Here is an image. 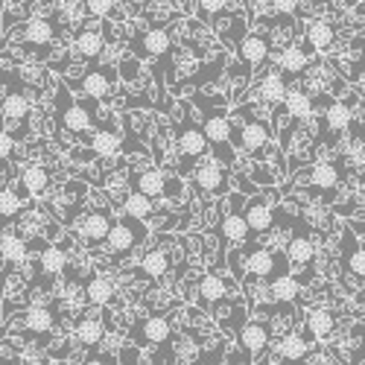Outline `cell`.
<instances>
[{"instance_id": "obj_1", "label": "cell", "mask_w": 365, "mask_h": 365, "mask_svg": "<svg viewBox=\"0 0 365 365\" xmlns=\"http://www.w3.org/2000/svg\"><path fill=\"white\" fill-rule=\"evenodd\" d=\"M193 103H196V108L202 111V123H199V126H202V132H205L210 158L220 161V164L228 167V170H234V167H237V152H234V146H231V120H228L225 100L193 94Z\"/></svg>"}, {"instance_id": "obj_2", "label": "cell", "mask_w": 365, "mask_h": 365, "mask_svg": "<svg viewBox=\"0 0 365 365\" xmlns=\"http://www.w3.org/2000/svg\"><path fill=\"white\" fill-rule=\"evenodd\" d=\"M178 108H181V120H178V129H175V152H178V178H185L210 155V152H207V140H205L202 126L193 120V108L185 100L178 103Z\"/></svg>"}, {"instance_id": "obj_3", "label": "cell", "mask_w": 365, "mask_h": 365, "mask_svg": "<svg viewBox=\"0 0 365 365\" xmlns=\"http://www.w3.org/2000/svg\"><path fill=\"white\" fill-rule=\"evenodd\" d=\"M240 260H242V284H252V281H269L281 275V272H289V263L284 260L281 252L275 249H266V246H257L255 240L242 242L240 246Z\"/></svg>"}, {"instance_id": "obj_4", "label": "cell", "mask_w": 365, "mask_h": 365, "mask_svg": "<svg viewBox=\"0 0 365 365\" xmlns=\"http://www.w3.org/2000/svg\"><path fill=\"white\" fill-rule=\"evenodd\" d=\"M29 114H33V103H29V91L26 85L15 76V82L6 88L4 100H0V117H4V129L15 143H21L29 132Z\"/></svg>"}, {"instance_id": "obj_5", "label": "cell", "mask_w": 365, "mask_h": 365, "mask_svg": "<svg viewBox=\"0 0 365 365\" xmlns=\"http://www.w3.org/2000/svg\"><path fill=\"white\" fill-rule=\"evenodd\" d=\"M146 237H149V228L140 220H132L126 214H120V217H114V222H111V228H108L103 242H106V252L111 257H129Z\"/></svg>"}, {"instance_id": "obj_6", "label": "cell", "mask_w": 365, "mask_h": 365, "mask_svg": "<svg viewBox=\"0 0 365 365\" xmlns=\"http://www.w3.org/2000/svg\"><path fill=\"white\" fill-rule=\"evenodd\" d=\"M56 85H58V82H56ZM56 103H58V106H56V126L62 129V132L82 138L85 132H91V129L97 126V120H94V114H91L88 103L73 100L62 85H58V100H56Z\"/></svg>"}, {"instance_id": "obj_7", "label": "cell", "mask_w": 365, "mask_h": 365, "mask_svg": "<svg viewBox=\"0 0 365 365\" xmlns=\"http://www.w3.org/2000/svg\"><path fill=\"white\" fill-rule=\"evenodd\" d=\"M278 193H255L252 199L242 202V220H246L249 228V240H257L263 234H269L275 228V217H278Z\"/></svg>"}, {"instance_id": "obj_8", "label": "cell", "mask_w": 365, "mask_h": 365, "mask_svg": "<svg viewBox=\"0 0 365 365\" xmlns=\"http://www.w3.org/2000/svg\"><path fill=\"white\" fill-rule=\"evenodd\" d=\"M298 185L307 187V190H316V193H333L339 190L342 178L345 175V158L339 161H319V164H310L307 170H301L298 175Z\"/></svg>"}, {"instance_id": "obj_9", "label": "cell", "mask_w": 365, "mask_h": 365, "mask_svg": "<svg viewBox=\"0 0 365 365\" xmlns=\"http://www.w3.org/2000/svg\"><path fill=\"white\" fill-rule=\"evenodd\" d=\"M190 187L202 196H228L231 193V170L222 167L214 158H205L193 173H190Z\"/></svg>"}, {"instance_id": "obj_10", "label": "cell", "mask_w": 365, "mask_h": 365, "mask_svg": "<svg viewBox=\"0 0 365 365\" xmlns=\"http://www.w3.org/2000/svg\"><path fill=\"white\" fill-rule=\"evenodd\" d=\"M173 322H170V316H164V313H146V316H140L138 322H135V327H132V342H135V348H161L170 336H173Z\"/></svg>"}, {"instance_id": "obj_11", "label": "cell", "mask_w": 365, "mask_h": 365, "mask_svg": "<svg viewBox=\"0 0 365 365\" xmlns=\"http://www.w3.org/2000/svg\"><path fill=\"white\" fill-rule=\"evenodd\" d=\"M58 33H62L58 18H26V21L15 24L12 29H6L9 41H24V44H36V47H50Z\"/></svg>"}, {"instance_id": "obj_12", "label": "cell", "mask_w": 365, "mask_h": 365, "mask_svg": "<svg viewBox=\"0 0 365 365\" xmlns=\"http://www.w3.org/2000/svg\"><path fill=\"white\" fill-rule=\"evenodd\" d=\"M234 342H237V351L246 356V359H252V362H257V359L272 348L269 327H266V322H260V319L242 322V327L234 333Z\"/></svg>"}, {"instance_id": "obj_13", "label": "cell", "mask_w": 365, "mask_h": 365, "mask_svg": "<svg viewBox=\"0 0 365 365\" xmlns=\"http://www.w3.org/2000/svg\"><path fill=\"white\" fill-rule=\"evenodd\" d=\"M62 322V316H58L56 307H50V304H36V307H24L21 313H15L9 319L12 327L24 330V333H36V336H47V333Z\"/></svg>"}, {"instance_id": "obj_14", "label": "cell", "mask_w": 365, "mask_h": 365, "mask_svg": "<svg viewBox=\"0 0 365 365\" xmlns=\"http://www.w3.org/2000/svg\"><path fill=\"white\" fill-rule=\"evenodd\" d=\"M242 202H246V196L228 193L231 207L220 220V242L222 246H242V242H249V228H246V220H242Z\"/></svg>"}, {"instance_id": "obj_15", "label": "cell", "mask_w": 365, "mask_h": 365, "mask_svg": "<svg viewBox=\"0 0 365 365\" xmlns=\"http://www.w3.org/2000/svg\"><path fill=\"white\" fill-rule=\"evenodd\" d=\"M114 85H117V71L111 65H94L91 71H85L82 79L71 88L82 91V94L91 97V100H108L114 94Z\"/></svg>"}, {"instance_id": "obj_16", "label": "cell", "mask_w": 365, "mask_h": 365, "mask_svg": "<svg viewBox=\"0 0 365 365\" xmlns=\"http://www.w3.org/2000/svg\"><path fill=\"white\" fill-rule=\"evenodd\" d=\"M313 342H316V339H313L310 333L304 330V324H301V330L287 333V336L278 339L269 351L275 354L284 365H301V362H307V356L313 354Z\"/></svg>"}, {"instance_id": "obj_17", "label": "cell", "mask_w": 365, "mask_h": 365, "mask_svg": "<svg viewBox=\"0 0 365 365\" xmlns=\"http://www.w3.org/2000/svg\"><path fill=\"white\" fill-rule=\"evenodd\" d=\"M272 56V38L269 33H246L237 44V58L246 65L249 73H255L266 58Z\"/></svg>"}, {"instance_id": "obj_18", "label": "cell", "mask_w": 365, "mask_h": 365, "mask_svg": "<svg viewBox=\"0 0 365 365\" xmlns=\"http://www.w3.org/2000/svg\"><path fill=\"white\" fill-rule=\"evenodd\" d=\"M339 257H342V272L362 287V281H365V249H362V240H356V234L351 228L342 231Z\"/></svg>"}, {"instance_id": "obj_19", "label": "cell", "mask_w": 365, "mask_h": 365, "mask_svg": "<svg viewBox=\"0 0 365 365\" xmlns=\"http://www.w3.org/2000/svg\"><path fill=\"white\" fill-rule=\"evenodd\" d=\"M284 260L287 263H292V266H298V269H304V266H310L313 260H316V255H319V246H316V240L310 237V231L304 228V225H295V234L284 242Z\"/></svg>"}, {"instance_id": "obj_20", "label": "cell", "mask_w": 365, "mask_h": 365, "mask_svg": "<svg viewBox=\"0 0 365 365\" xmlns=\"http://www.w3.org/2000/svg\"><path fill=\"white\" fill-rule=\"evenodd\" d=\"M68 249L62 242H53V240H41V249H38V272L41 278H47L50 284H56V278H62L68 272Z\"/></svg>"}, {"instance_id": "obj_21", "label": "cell", "mask_w": 365, "mask_h": 365, "mask_svg": "<svg viewBox=\"0 0 365 365\" xmlns=\"http://www.w3.org/2000/svg\"><path fill=\"white\" fill-rule=\"evenodd\" d=\"M313 65V47L304 41V44H287L278 56H275V68L287 76V79H295V76H301L304 71H307Z\"/></svg>"}, {"instance_id": "obj_22", "label": "cell", "mask_w": 365, "mask_h": 365, "mask_svg": "<svg viewBox=\"0 0 365 365\" xmlns=\"http://www.w3.org/2000/svg\"><path fill=\"white\" fill-rule=\"evenodd\" d=\"M132 47L138 50V56L161 58L173 50V33L167 26H149V29H143V33H138L132 38Z\"/></svg>"}, {"instance_id": "obj_23", "label": "cell", "mask_w": 365, "mask_h": 365, "mask_svg": "<svg viewBox=\"0 0 365 365\" xmlns=\"http://www.w3.org/2000/svg\"><path fill=\"white\" fill-rule=\"evenodd\" d=\"M196 292H199L196 298H199L202 307H214L217 301L234 295V281H228L225 275H217V272H205L196 284Z\"/></svg>"}, {"instance_id": "obj_24", "label": "cell", "mask_w": 365, "mask_h": 365, "mask_svg": "<svg viewBox=\"0 0 365 365\" xmlns=\"http://www.w3.org/2000/svg\"><path fill=\"white\" fill-rule=\"evenodd\" d=\"M266 292L275 304H295L298 295L304 292V278L295 272H281V275L266 281Z\"/></svg>"}, {"instance_id": "obj_25", "label": "cell", "mask_w": 365, "mask_h": 365, "mask_svg": "<svg viewBox=\"0 0 365 365\" xmlns=\"http://www.w3.org/2000/svg\"><path fill=\"white\" fill-rule=\"evenodd\" d=\"M132 181V190L143 193L146 199H161L167 190V173L158 167H146V170H132L129 173Z\"/></svg>"}, {"instance_id": "obj_26", "label": "cell", "mask_w": 365, "mask_h": 365, "mask_svg": "<svg viewBox=\"0 0 365 365\" xmlns=\"http://www.w3.org/2000/svg\"><path fill=\"white\" fill-rule=\"evenodd\" d=\"M106 336H108V327H106V322L97 319V316H82V319L73 322V339H76V345H82V348L97 351V348L106 342Z\"/></svg>"}, {"instance_id": "obj_27", "label": "cell", "mask_w": 365, "mask_h": 365, "mask_svg": "<svg viewBox=\"0 0 365 365\" xmlns=\"http://www.w3.org/2000/svg\"><path fill=\"white\" fill-rule=\"evenodd\" d=\"M304 330L310 333L313 339H330L333 333H336V313H333L330 307H310V310H304Z\"/></svg>"}, {"instance_id": "obj_28", "label": "cell", "mask_w": 365, "mask_h": 365, "mask_svg": "<svg viewBox=\"0 0 365 365\" xmlns=\"http://www.w3.org/2000/svg\"><path fill=\"white\" fill-rule=\"evenodd\" d=\"M111 222H114L111 207H97V210H91V214L79 222V234H82V240L88 242V246H97V242L106 240Z\"/></svg>"}, {"instance_id": "obj_29", "label": "cell", "mask_w": 365, "mask_h": 365, "mask_svg": "<svg viewBox=\"0 0 365 365\" xmlns=\"http://www.w3.org/2000/svg\"><path fill=\"white\" fill-rule=\"evenodd\" d=\"M287 82H289V79H287L278 68H272L263 79H257V97H260V103H266V106H281L284 97H287V91H289Z\"/></svg>"}, {"instance_id": "obj_30", "label": "cell", "mask_w": 365, "mask_h": 365, "mask_svg": "<svg viewBox=\"0 0 365 365\" xmlns=\"http://www.w3.org/2000/svg\"><path fill=\"white\" fill-rule=\"evenodd\" d=\"M304 41L313 47V53H327L333 44H336V26L324 18L307 21V26H304Z\"/></svg>"}, {"instance_id": "obj_31", "label": "cell", "mask_w": 365, "mask_h": 365, "mask_svg": "<svg viewBox=\"0 0 365 365\" xmlns=\"http://www.w3.org/2000/svg\"><path fill=\"white\" fill-rule=\"evenodd\" d=\"M73 53L85 58V62H97L106 53V33H100V29H79L73 36Z\"/></svg>"}, {"instance_id": "obj_32", "label": "cell", "mask_w": 365, "mask_h": 365, "mask_svg": "<svg viewBox=\"0 0 365 365\" xmlns=\"http://www.w3.org/2000/svg\"><path fill=\"white\" fill-rule=\"evenodd\" d=\"M281 111L289 117V120H310L313 111H316V100L310 91H304V88H292L287 91V97L281 103Z\"/></svg>"}, {"instance_id": "obj_33", "label": "cell", "mask_w": 365, "mask_h": 365, "mask_svg": "<svg viewBox=\"0 0 365 365\" xmlns=\"http://www.w3.org/2000/svg\"><path fill=\"white\" fill-rule=\"evenodd\" d=\"M82 295H85V301L91 304V307H111L114 304V295H117V289H114V284H111V278H106V275H91L88 281H85V287H82Z\"/></svg>"}, {"instance_id": "obj_34", "label": "cell", "mask_w": 365, "mask_h": 365, "mask_svg": "<svg viewBox=\"0 0 365 365\" xmlns=\"http://www.w3.org/2000/svg\"><path fill=\"white\" fill-rule=\"evenodd\" d=\"M88 135V149L94 152L97 158H114L120 149H123V138H120L114 129H94L85 132Z\"/></svg>"}, {"instance_id": "obj_35", "label": "cell", "mask_w": 365, "mask_h": 365, "mask_svg": "<svg viewBox=\"0 0 365 365\" xmlns=\"http://www.w3.org/2000/svg\"><path fill=\"white\" fill-rule=\"evenodd\" d=\"M26 257H29V242L21 234L4 228V237H0V260L9 266H24Z\"/></svg>"}, {"instance_id": "obj_36", "label": "cell", "mask_w": 365, "mask_h": 365, "mask_svg": "<svg viewBox=\"0 0 365 365\" xmlns=\"http://www.w3.org/2000/svg\"><path fill=\"white\" fill-rule=\"evenodd\" d=\"M18 185L26 196H41L50 187V170L41 167V164H26L18 173Z\"/></svg>"}, {"instance_id": "obj_37", "label": "cell", "mask_w": 365, "mask_h": 365, "mask_svg": "<svg viewBox=\"0 0 365 365\" xmlns=\"http://www.w3.org/2000/svg\"><path fill=\"white\" fill-rule=\"evenodd\" d=\"M351 126V106L339 103V100H333L327 108H324V117H322V132L327 135H345Z\"/></svg>"}, {"instance_id": "obj_38", "label": "cell", "mask_w": 365, "mask_h": 365, "mask_svg": "<svg viewBox=\"0 0 365 365\" xmlns=\"http://www.w3.org/2000/svg\"><path fill=\"white\" fill-rule=\"evenodd\" d=\"M173 269V255L167 249H146V255L140 257V272L152 281V278H167Z\"/></svg>"}, {"instance_id": "obj_39", "label": "cell", "mask_w": 365, "mask_h": 365, "mask_svg": "<svg viewBox=\"0 0 365 365\" xmlns=\"http://www.w3.org/2000/svg\"><path fill=\"white\" fill-rule=\"evenodd\" d=\"M24 190H21V185L18 187H12V185H6L4 190H0V222H6V220H18L21 217V210H24Z\"/></svg>"}, {"instance_id": "obj_40", "label": "cell", "mask_w": 365, "mask_h": 365, "mask_svg": "<svg viewBox=\"0 0 365 365\" xmlns=\"http://www.w3.org/2000/svg\"><path fill=\"white\" fill-rule=\"evenodd\" d=\"M120 205H123V214L126 217H132V220H149L152 217V210H155V202H152V199H146L143 193H126L123 196V202H120Z\"/></svg>"}, {"instance_id": "obj_41", "label": "cell", "mask_w": 365, "mask_h": 365, "mask_svg": "<svg viewBox=\"0 0 365 365\" xmlns=\"http://www.w3.org/2000/svg\"><path fill=\"white\" fill-rule=\"evenodd\" d=\"M114 0H82V12L88 15V18H97V21H103V18H111L114 15Z\"/></svg>"}, {"instance_id": "obj_42", "label": "cell", "mask_w": 365, "mask_h": 365, "mask_svg": "<svg viewBox=\"0 0 365 365\" xmlns=\"http://www.w3.org/2000/svg\"><path fill=\"white\" fill-rule=\"evenodd\" d=\"M228 6V0H199V18L205 24H214L217 15H222Z\"/></svg>"}, {"instance_id": "obj_43", "label": "cell", "mask_w": 365, "mask_h": 365, "mask_svg": "<svg viewBox=\"0 0 365 365\" xmlns=\"http://www.w3.org/2000/svg\"><path fill=\"white\" fill-rule=\"evenodd\" d=\"M269 9L278 12L281 18H292L301 12V0H269Z\"/></svg>"}, {"instance_id": "obj_44", "label": "cell", "mask_w": 365, "mask_h": 365, "mask_svg": "<svg viewBox=\"0 0 365 365\" xmlns=\"http://www.w3.org/2000/svg\"><path fill=\"white\" fill-rule=\"evenodd\" d=\"M82 365H117V356L108 354V351H91V354L82 359Z\"/></svg>"}, {"instance_id": "obj_45", "label": "cell", "mask_w": 365, "mask_h": 365, "mask_svg": "<svg viewBox=\"0 0 365 365\" xmlns=\"http://www.w3.org/2000/svg\"><path fill=\"white\" fill-rule=\"evenodd\" d=\"M257 365H284V362H281L275 354H272V351H266V359H260Z\"/></svg>"}, {"instance_id": "obj_46", "label": "cell", "mask_w": 365, "mask_h": 365, "mask_svg": "<svg viewBox=\"0 0 365 365\" xmlns=\"http://www.w3.org/2000/svg\"><path fill=\"white\" fill-rule=\"evenodd\" d=\"M0 237H4V225H0Z\"/></svg>"}]
</instances>
